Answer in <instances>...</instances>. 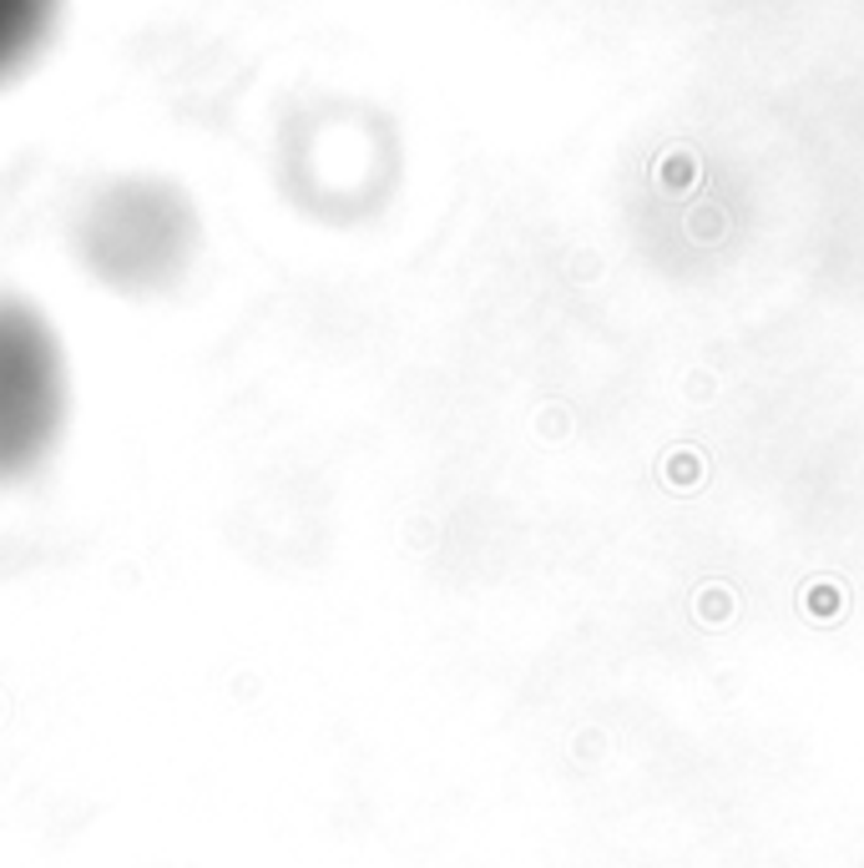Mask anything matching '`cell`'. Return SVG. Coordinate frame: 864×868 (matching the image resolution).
Here are the masks:
<instances>
[{
    "label": "cell",
    "instance_id": "6da1fadb",
    "mask_svg": "<svg viewBox=\"0 0 864 868\" xmlns=\"http://www.w3.org/2000/svg\"><path fill=\"white\" fill-rule=\"evenodd\" d=\"M66 369L51 329L0 298V480L31 475L61 435Z\"/></svg>",
    "mask_w": 864,
    "mask_h": 868
},
{
    "label": "cell",
    "instance_id": "7a4b0ae2",
    "mask_svg": "<svg viewBox=\"0 0 864 868\" xmlns=\"http://www.w3.org/2000/svg\"><path fill=\"white\" fill-rule=\"evenodd\" d=\"M86 248L111 283H162L168 274H178L192 248L188 203L157 182L111 187L92 207Z\"/></svg>",
    "mask_w": 864,
    "mask_h": 868
},
{
    "label": "cell",
    "instance_id": "3957f363",
    "mask_svg": "<svg viewBox=\"0 0 864 868\" xmlns=\"http://www.w3.org/2000/svg\"><path fill=\"white\" fill-rule=\"evenodd\" d=\"M51 15V0H0V72H11L15 61L41 41Z\"/></svg>",
    "mask_w": 864,
    "mask_h": 868
}]
</instances>
